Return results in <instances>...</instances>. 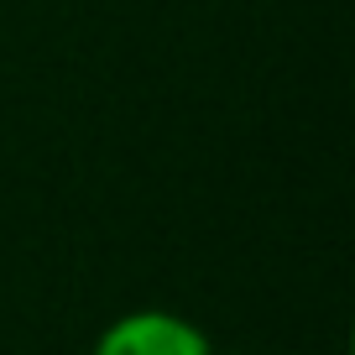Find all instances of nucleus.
<instances>
[{"label":"nucleus","mask_w":355,"mask_h":355,"mask_svg":"<svg viewBox=\"0 0 355 355\" xmlns=\"http://www.w3.org/2000/svg\"><path fill=\"white\" fill-rule=\"evenodd\" d=\"M89 355H214V345L178 309H125L94 334Z\"/></svg>","instance_id":"obj_1"}]
</instances>
